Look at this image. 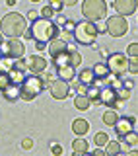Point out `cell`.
Instances as JSON below:
<instances>
[{
	"label": "cell",
	"mask_w": 138,
	"mask_h": 156,
	"mask_svg": "<svg viewBox=\"0 0 138 156\" xmlns=\"http://www.w3.org/2000/svg\"><path fill=\"white\" fill-rule=\"evenodd\" d=\"M58 33H60V29L53 20H47V18H35L31 22V27H29V35L31 39L37 43V45H47L51 39L58 37Z\"/></svg>",
	"instance_id": "obj_1"
},
{
	"label": "cell",
	"mask_w": 138,
	"mask_h": 156,
	"mask_svg": "<svg viewBox=\"0 0 138 156\" xmlns=\"http://www.w3.org/2000/svg\"><path fill=\"white\" fill-rule=\"evenodd\" d=\"M26 29H27V20L19 12H8L6 16L0 20V33L8 39L22 37Z\"/></svg>",
	"instance_id": "obj_2"
},
{
	"label": "cell",
	"mask_w": 138,
	"mask_h": 156,
	"mask_svg": "<svg viewBox=\"0 0 138 156\" xmlns=\"http://www.w3.org/2000/svg\"><path fill=\"white\" fill-rule=\"evenodd\" d=\"M45 90V80L41 78V74H26L19 84V100L23 101H33L35 98Z\"/></svg>",
	"instance_id": "obj_3"
},
{
	"label": "cell",
	"mask_w": 138,
	"mask_h": 156,
	"mask_svg": "<svg viewBox=\"0 0 138 156\" xmlns=\"http://www.w3.org/2000/svg\"><path fill=\"white\" fill-rule=\"evenodd\" d=\"M97 33H99L97 23L86 20V22H76V27H74L72 35H74V41H76L78 45L93 47L95 45V39H97Z\"/></svg>",
	"instance_id": "obj_4"
},
{
	"label": "cell",
	"mask_w": 138,
	"mask_h": 156,
	"mask_svg": "<svg viewBox=\"0 0 138 156\" xmlns=\"http://www.w3.org/2000/svg\"><path fill=\"white\" fill-rule=\"evenodd\" d=\"M82 14L88 22L97 23L99 20L107 16V4L105 0H84L82 2Z\"/></svg>",
	"instance_id": "obj_5"
},
{
	"label": "cell",
	"mask_w": 138,
	"mask_h": 156,
	"mask_svg": "<svg viewBox=\"0 0 138 156\" xmlns=\"http://www.w3.org/2000/svg\"><path fill=\"white\" fill-rule=\"evenodd\" d=\"M105 65L113 76H125L129 72V57L125 53H113V55H109Z\"/></svg>",
	"instance_id": "obj_6"
},
{
	"label": "cell",
	"mask_w": 138,
	"mask_h": 156,
	"mask_svg": "<svg viewBox=\"0 0 138 156\" xmlns=\"http://www.w3.org/2000/svg\"><path fill=\"white\" fill-rule=\"evenodd\" d=\"M105 31L111 37H122L129 31V20L125 16H109L105 23Z\"/></svg>",
	"instance_id": "obj_7"
},
{
	"label": "cell",
	"mask_w": 138,
	"mask_h": 156,
	"mask_svg": "<svg viewBox=\"0 0 138 156\" xmlns=\"http://www.w3.org/2000/svg\"><path fill=\"white\" fill-rule=\"evenodd\" d=\"M0 53L2 57H10V58H22L26 55V45L19 41V37H12L6 43L0 45Z\"/></svg>",
	"instance_id": "obj_8"
},
{
	"label": "cell",
	"mask_w": 138,
	"mask_h": 156,
	"mask_svg": "<svg viewBox=\"0 0 138 156\" xmlns=\"http://www.w3.org/2000/svg\"><path fill=\"white\" fill-rule=\"evenodd\" d=\"M49 92H51V96L55 100H66L70 96V82H64L60 78H57V80L49 82Z\"/></svg>",
	"instance_id": "obj_9"
},
{
	"label": "cell",
	"mask_w": 138,
	"mask_h": 156,
	"mask_svg": "<svg viewBox=\"0 0 138 156\" xmlns=\"http://www.w3.org/2000/svg\"><path fill=\"white\" fill-rule=\"evenodd\" d=\"M113 8L117 10V14L119 16H132V14L136 12V8H138V2L136 0H115L113 2Z\"/></svg>",
	"instance_id": "obj_10"
},
{
	"label": "cell",
	"mask_w": 138,
	"mask_h": 156,
	"mask_svg": "<svg viewBox=\"0 0 138 156\" xmlns=\"http://www.w3.org/2000/svg\"><path fill=\"white\" fill-rule=\"evenodd\" d=\"M134 123H136L134 117H117V121H115V125H113V129H115L117 136L121 139L122 135H126L129 131L134 129Z\"/></svg>",
	"instance_id": "obj_11"
},
{
	"label": "cell",
	"mask_w": 138,
	"mask_h": 156,
	"mask_svg": "<svg viewBox=\"0 0 138 156\" xmlns=\"http://www.w3.org/2000/svg\"><path fill=\"white\" fill-rule=\"evenodd\" d=\"M26 62H27V68H29V72H33V74H43V72L47 70V66H49V62H47L43 57H39V55H33V57H29Z\"/></svg>",
	"instance_id": "obj_12"
},
{
	"label": "cell",
	"mask_w": 138,
	"mask_h": 156,
	"mask_svg": "<svg viewBox=\"0 0 138 156\" xmlns=\"http://www.w3.org/2000/svg\"><path fill=\"white\" fill-rule=\"evenodd\" d=\"M99 104H103L105 107H113V109H115V105H117V92L113 90L111 86L99 88Z\"/></svg>",
	"instance_id": "obj_13"
},
{
	"label": "cell",
	"mask_w": 138,
	"mask_h": 156,
	"mask_svg": "<svg viewBox=\"0 0 138 156\" xmlns=\"http://www.w3.org/2000/svg\"><path fill=\"white\" fill-rule=\"evenodd\" d=\"M47 49H49V53H51V57H55L58 55V53H62V51H68L70 49V45H68V41H62V39H51V41L47 43Z\"/></svg>",
	"instance_id": "obj_14"
},
{
	"label": "cell",
	"mask_w": 138,
	"mask_h": 156,
	"mask_svg": "<svg viewBox=\"0 0 138 156\" xmlns=\"http://www.w3.org/2000/svg\"><path fill=\"white\" fill-rule=\"evenodd\" d=\"M0 92H2V96H4L6 101H18L19 100V84H12V82H8Z\"/></svg>",
	"instance_id": "obj_15"
},
{
	"label": "cell",
	"mask_w": 138,
	"mask_h": 156,
	"mask_svg": "<svg viewBox=\"0 0 138 156\" xmlns=\"http://www.w3.org/2000/svg\"><path fill=\"white\" fill-rule=\"evenodd\" d=\"M57 78H60V80H64V82H72L74 78H76V66H72V65L58 66L57 68Z\"/></svg>",
	"instance_id": "obj_16"
},
{
	"label": "cell",
	"mask_w": 138,
	"mask_h": 156,
	"mask_svg": "<svg viewBox=\"0 0 138 156\" xmlns=\"http://www.w3.org/2000/svg\"><path fill=\"white\" fill-rule=\"evenodd\" d=\"M91 70H93V76H95V82L97 80H109V76H111V72H109L105 62H95V66Z\"/></svg>",
	"instance_id": "obj_17"
},
{
	"label": "cell",
	"mask_w": 138,
	"mask_h": 156,
	"mask_svg": "<svg viewBox=\"0 0 138 156\" xmlns=\"http://www.w3.org/2000/svg\"><path fill=\"white\" fill-rule=\"evenodd\" d=\"M76 78L80 80V84H84V86L95 84V76H93V70H91V68H82V70L76 74Z\"/></svg>",
	"instance_id": "obj_18"
},
{
	"label": "cell",
	"mask_w": 138,
	"mask_h": 156,
	"mask_svg": "<svg viewBox=\"0 0 138 156\" xmlns=\"http://www.w3.org/2000/svg\"><path fill=\"white\" fill-rule=\"evenodd\" d=\"M72 152L76 154V156L90 152V146H88V140L84 139V136H78L76 140H72Z\"/></svg>",
	"instance_id": "obj_19"
},
{
	"label": "cell",
	"mask_w": 138,
	"mask_h": 156,
	"mask_svg": "<svg viewBox=\"0 0 138 156\" xmlns=\"http://www.w3.org/2000/svg\"><path fill=\"white\" fill-rule=\"evenodd\" d=\"M72 131H74L76 136H84L90 131V123H88L86 119H74L72 121Z\"/></svg>",
	"instance_id": "obj_20"
},
{
	"label": "cell",
	"mask_w": 138,
	"mask_h": 156,
	"mask_svg": "<svg viewBox=\"0 0 138 156\" xmlns=\"http://www.w3.org/2000/svg\"><path fill=\"white\" fill-rule=\"evenodd\" d=\"M6 76H8V82H12V84H22L23 76H26V70H19V68L12 66V68L6 72Z\"/></svg>",
	"instance_id": "obj_21"
},
{
	"label": "cell",
	"mask_w": 138,
	"mask_h": 156,
	"mask_svg": "<svg viewBox=\"0 0 138 156\" xmlns=\"http://www.w3.org/2000/svg\"><path fill=\"white\" fill-rule=\"evenodd\" d=\"M90 105H91V101L88 100V96H86V94H78L76 98H74V107H76V109H80V111H88V109H90Z\"/></svg>",
	"instance_id": "obj_22"
},
{
	"label": "cell",
	"mask_w": 138,
	"mask_h": 156,
	"mask_svg": "<svg viewBox=\"0 0 138 156\" xmlns=\"http://www.w3.org/2000/svg\"><path fill=\"white\" fill-rule=\"evenodd\" d=\"M122 152V148H121V143L119 140H107L105 143V154L107 156H117V154H121Z\"/></svg>",
	"instance_id": "obj_23"
},
{
	"label": "cell",
	"mask_w": 138,
	"mask_h": 156,
	"mask_svg": "<svg viewBox=\"0 0 138 156\" xmlns=\"http://www.w3.org/2000/svg\"><path fill=\"white\" fill-rule=\"evenodd\" d=\"M51 65L55 66V68L64 66V65H70V55H68V51H62V53H58V55H55Z\"/></svg>",
	"instance_id": "obj_24"
},
{
	"label": "cell",
	"mask_w": 138,
	"mask_h": 156,
	"mask_svg": "<svg viewBox=\"0 0 138 156\" xmlns=\"http://www.w3.org/2000/svg\"><path fill=\"white\" fill-rule=\"evenodd\" d=\"M86 96H88V100H90L91 104H99V88H97V84L88 86Z\"/></svg>",
	"instance_id": "obj_25"
},
{
	"label": "cell",
	"mask_w": 138,
	"mask_h": 156,
	"mask_svg": "<svg viewBox=\"0 0 138 156\" xmlns=\"http://www.w3.org/2000/svg\"><path fill=\"white\" fill-rule=\"evenodd\" d=\"M117 117H119V113H117V111L113 109V107H109V109H107L105 113H103L101 119H103V123H105V125L113 127V125H115V121H117Z\"/></svg>",
	"instance_id": "obj_26"
},
{
	"label": "cell",
	"mask_w": 138,
	"mask_h": 156,
	"mask_svg": "<svg viewBox=\"0 0 138 156\" xmlns=\"http://www.w3.org/2000/svg\"><path fill=\"white\" fill-rule=\"evenodd\" d=\"M14 66V58L10 57H0V74H6L10 68Z\"/></svg>",
	"instance_id": "obj_27"
},
{
	"label": "cell",
	"mask_w": 138,
	"mask_h": 156,
	"mask_svg": "<svg viewBox=\"0 0 138 156\" xmlns=\"http://www.w3.org/2000/svg\"><path fill=\"white\" fill-rule=\"evenodd\" d=\"M121 140H125L126 144H130V146H136L138 144V135H136V131L132 129V131H129L126 135H122L121 136Z\"/></svg>",
	"instance_id": "obj_28"
},
{
	"label": "cell",
	"mask_w": 138,
	"mask_h": 156,
	"mask_svg": "<svg viewBox=\"0 0 138 156\" xmlns=\"http://www.w3.org/2000/svg\"><path fill=\"white\" fill-rule=\"evenodd\" d=\"M68 55H70V65L72 66H80L82 65V55L76 49H68Z\"/></svg>",
	"instance_id": "obj_29"
},
{
	"label": "cell",
	"mask_w": 138,
	"mask_h": 156,
	"mask_svg": "<svg viewBox=\"0 0 138 156\" xmlns=\"http://www.w3.org/2000/svg\"><path fill=\"white\" fill-rule=\"evenodd\" d=\"M117 100L119 101H126L130 98V88H126V86H121V88H117Z\"/></svg>",
	"instance_id": "obj_30"
},
{
	"label": "cell",
	"mask_w": 138,
	"mask_h": 156,
	"mask_svg": "<svg viewBox=\"0 0 138 156\" xmlns=\"http://www.w3.org/2000/svg\"><path fill=\"white\" fill-rule=\"evenodd\" d=\"M107 140H109V135L103 133V131H99V133L93 135V143H95V146H105Z\"/></svg>",
	"instance_id": "obj_31"
},
{
	"label": "cell",
	"mask_w": 138,
	"mask_h": 156,
	"mask_svg": "<svg viewBox=\"0 0 138 156\" xmlns=\"http://www.w3.org/2000/svg\"><path fill=\"white\" fill-rule=\"evenodd\" d=\"M55 14H57V12H55V10H53V8L47 4V6L43 8L41 12H39V16H41V18H47V20H53V18H55Z\"/></svg>",
	"instance_id": "obj_32"
},
{
	"label": "cell",
	"mask_w": 138,
	"mask_h": 156,
	"mask_svg": "<svg viewBox=\"0 0 138 156\" xmlns=\"http://www.w3.org/2000/svg\"><path fill=\"white\" fill-rule=\"evenodd\" d=\"M74 27H76V22H74V20H64V22H62V31L72 33Z\"/></svg>",
	"instance_id": "obj_33"
},
{
	"label": "cell",
	"mask_w": 138,
	"mask_h": 156,
	"mask_svg": "<svg viewBox=\"0 0 138 156\" xmlns=\"http://www.w3.org/2000/svg\"><path fill=\"white\" fill-rule=\"evenodd\" d=\"M49 6L58 14V12H62V8H64V2H62V0H49Z\"/></svg>",
	"instance_id": "obj_34"
},
{
	"label": "cell",
	"mask_w": 138,
	"mask_h": 156,
	"mask_svg": "<svg viewBox=\"0 0 138 156\" xmlns=\"http://www.w3.org/2000/svg\"><path fill=\"white\" fill-rule=\"evenodd\" d=\"M138 55V43H130L129 45V49H126V57H136Z\"/></svg>",
	"instance_id": "obj_35"
},
{
	"label": "cell",
	"mask_w": 138,
	"mask_h": 156,
	"mask_svg": "<svg viewBox=\"0 0 138 156\" xmlns=\"http://www.w3.org/2000/svg\"><path fill=\"white\" fill-rule=\"evenodd\" d=\"M129 70L132 72V74H138V61H136V57H132L129 61Z\"/></svg>",
	"instance_id": "obj_36"
},
{
	"label": "cell",
	"mask_w": 138,
	"mask_h": 156,
	"mask_svg": "<svg viewBox=\"0 0 138 156\" xmlns=\"http://www.w3.org/2000/svg\"><path fill=\"white\" fill-rule=\"evenodd\" d=\"M31 146H33V140H31V139H23V140H22V148H23V150H29Z\"/></svg>",
	"instance_id": "obj_37"
},
{
	"label": "cell",
	"mask_w": 138,
	"mask_h": 156,
	"mask_svg": "<svg viewBox=\"0 0 138 156\" xmlns=\"http://www.w3.org/2000/svg\"><path fill=\"white\" fill-rule=\"evenodd\" d=\"M35 18H39V14L35 12V10H29V12H27V16H26V20H29V22H33Z\"/></svg>",
	"instance_id": "obj_38"
},
{
	"label": "cell",
	"mask_w": 138,
	"mask_h": 156,
	"mask_svg": "<svg viewBox=\"0 0 138 156\" xmlns=\"http://www.w3.org/2000/svg\"><path fill=\"white\" fill-rule=\"evenodd\" d=\"M51 152H53V154H57V156H58V154H62V146H60V144H53V146H51Z\"/></svg>",
	"instance_id": "obj_39"
},
{
	"label": "cell",
	"mask_w": 138,
	"mask_h": 156,
	"mask_svg": "<svg viewBox=\"0 0 138 156\" xmlns=\"http://www.w3.org/2000/svg\"><path fill=\"white\" fill-rule=\"evenodd\" d=\"M6 84H8V76L6 74H0V90H2Z\"/></svg>",
	"instance_id": "obj_40"
},
{
	"label": "cell",
	"mask_w": 138,
	"mask_h": 156,
	"mask_svg": "<svg viewBox=\"0 0 138 156\" xmlns=\"http://www.w3.org/2000/svg\"><path fill=\"white\" fill-rule=\"evenodd\" d=\"M93 156H105V150H101V146H95V150L91 152Z\"/></svg>",
	"instance_id": "obj_41"
},
{
	"label": "cell",
	"mask_w": 138,
	"mask_h": 156,
	"mask_svg": "<svg viewBox=\"0 0 138 156\" xmlns=\"http://www.w3.org/2000/svg\"><path fill=\"white\" fill-rule=\"evenodd\" d=\"M86 90H88V86H84V84H80V86L76 88V92H78V94H86Z\"/></svg>",
	"instance_id": "obj_42"
},
{
	"label": "cell",
	"mask_w": 138,
	"mask_h": 156,
	"mask_svg": "<svg viewBox=\"0 0 138 156\" xmlns=\"http://www.w3.org/2000/svg\"><path fill=\"white\" fill-rule=\"evenodd\" d=\"M122 86V82H119V80H113L111 82V88H113V90H117V88H121Z\"/></svg>",
	"instance_id": "obj_43"
},
{
	"label": "cell",
	"mask_w": 138,
	"mask_h": 156,
	"mask_svg": "<svg viewBox=\"0 0 138 156\" xmlns=\"http://www.w3.org/2000/svg\"><path fill=\"white\" fill-rule=\"evenodd\" d=\"M62 2H64V6H74L78 0H62Z\"/></svg>",
	"instance_id": "obj_44"
},
{
	"label": "cell",
	"mask_w": 138,
	"mask_h": 156,
	"mask_svg": "<svg viewBox=\"0 0 138 156\" xmlns=\"http://www.w3.org/2000/svg\"><path fill=\"white\" fill-rule=\"evenodd\" d=\"M2 43H4V35H2V33H0V45H2Z\"/></svg>",
	"instance_id": "obj_45"
},
{
	"label": "cell",
	"mask_w": 138,
	"mask_h": 156,
	"mask_svg": "<svg viewBox=\"0 0 138 156\" xmlns=\"http://www.w3.org/2000/svg\"><path fill=\"white\" fill-rule=\"evenodd\" d=\"M31 2H35V4H37V2H39V0H31Z\"/></svg>",
	"instance_id": "obj_46"
},
{
	"label": "cell",
	"mask_w": 138,
	"mask_h": 156,
	"mask_svg": "<svg viewBox=\"0 0 138 156\" xmlns=\"http://www.w3.org/2000/svg\"><path fill=\"white\" fill-rule=\"evenodd\" d=\"M0 57H2V53H0Z\"/></svg>",
	"instance_id": "obj_47"
}]
</instances>
